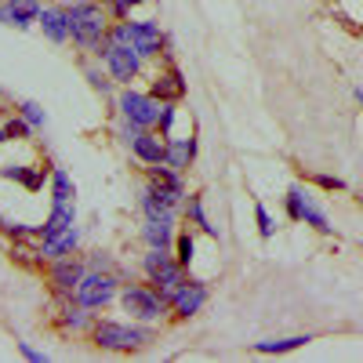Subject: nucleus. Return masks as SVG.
<instances>
[{"instance_id": "nucleus-6", "label": "nucleus", "mask_w": 363, "mask_h": 363, "mask_svg": "<svg viewBox=\"0 0 363 363\" xmlns=\"http://www.w3.org/2000/svg\"><path fill=\"white\" fill-rule=\"evenodd\" d=\"M73 298L87 309H102L116 298V277L113 272H102V269H91V272H84V280H80Z\"/></svg>"}, {"instance_id": "nucleus-39", "label": "nucleus", "mask_w": 363, "mask_h": 363, "mask_svg": "<svg viewBox=\"0 0 363 363\" xmlns=\"http://www.w3.org/2000/svg\"><path fill=\"white\" fill-rule=\"evenodd\" d=\"M62 4H80V0H62Z\"/></svg>"}, {"instance_id": "nucleus-37", "label": "nucleus", "mask_w": 363, "mask_h": 363, "mask_svg": "<svg viewBox=\"0 0 363 363\" xmlns=\"http://www.w3.org/2000/svg\"><path fill=\"white\" fill-rule=\"evenodd\" d=\"M356 99H359V106H363V87H356Z\"/></svg>"}, {"instance_id": "nucleus-22", "label": "nucleus", "mask_w": 363, "mask_h": 363, "mask_svg": "<svg viewBox=\"0 0 363 363\" xmlns=\"http://www.w3.org/2000/svg\"><path fill=\"white\" fill-rule=\"evenodd\" d=\"M186 218L200 229V233H207V236H218V229L207 222V215H203V200H200V193H189L186 196Z\"/></svg>"}, {"instance_id": "nucleus-40", "label": "nucleus", "mask_w": 363, "mask_h": 363, "mask_svg": "<svg viewBox=\"0 0 363 363\" xmlns=\"http://www.w3.org/2000/svg\"><path fill=\"white\" fill-rule=\"evenodd\" d=\"M0 229H8V225H4V215H0Z\"/></svg>"}, {"instance_id": "nucleus-41", "label": "nucleus", "mask_w": 363, "mask_h": 363, "mask_svg": "<svg viewBox=\"0 0 363 363\" xmlns=\"http://www.w3.org/2000/svg\"><path fill=\"white\" fill-rule=\"evenodd\" d=\"M359 203H363V196H359Z\"/></svg>"}, {"instance_id": "nucleus-38", "label": "nucleus", "mask_w": 363, "mask_h": 363, "mask_svg": "<svg viewBox=\"0 0 363 363\" xmlns=\"http://www.w3.org/2000/svg\"><path fill=\"white\" fill-rule=\"evenodd\" d=\"M128 4H131V8H135V4H145V0H128Z\"/></svg>"}, {"instance_id": "nucleus-9", "label": "nucleus", "mask_w": 363, "mask_h": 363, "mask_svg": "<svg viewBox=\"0 0 363 363\" xmlns=\"http://www.w3.org/2000/svg\"><path fill=\"white\" fill-rule=\"evenodd\" d=\"M178 200H182L178 189L160 186V182H149L145 193H142V211H145V218H167V215H174Z\"/></svg>"}, {"instance_id": "nucleus-8", "label": "nucleus", "mask_w": 363, "mask_h": 363, "mask_svg": "<svg viewBox=\"0 0 363 363\" xmlns=\"http://www.w3.org/2000/svg\"><path fill=\"white\" fill-rule=\"evenodd\" d=\"M48 280H51L55 294L73 298V294H77V287H80V280H84V265H80L77 258H69V255H66V258H51Z\"/></svg>"}, {"instance_id": "nucleus-1", "label": "nucleus", "mask_w": 363, "mask_h": 363, "mask_svg": "<svg viewBox=\"0 0 363 363\" xmlns=\"http://www.w3.org/2000/svg\"><path fill=\"white\" fill-rule=\"evenodd\" d=\"M95 335V345L99 349H109V352H138L153 342V330L149 327H135V323H116V320H99L91 327Z\"/></svg>"}, {"instance_id": "nucleus-16", "label": "nucleus", "mask_w": 363, "mask_h": 363, "mask_svg": "<svg viewBox=\"0 0 363 363\" xmlns=\"http://www.w3.org/2000/svg\"><path fill=\"white\" fill-rule=\"evenodd\" d=\"M73 222H77V207H73V200H66V203H51V215H48V222L37 229V236H40V240L58 236L62 229H69Z\"/></svg>"}, {"instance_id": "nucleus-21", "label": "nucleus", "mask_w": 363, "mask_h": 363, "mask_svg": "<svg viewBox=\"0 0 363 363\" xmlns=\"http://www.w3.org/2000/svg\"><path fill=\"white\" fill-rule=\"evenodd\" d=\"M309 335H294V338H269V342H255V352L262 356H280V352H294L301 345H309Z\"/></svg>"}, {"instance_id": "nucleus-25", "label": "nucleus", "mask_w": 363, "mask_h": 363, "mask_svg": "<svg viewBox=\"0 0 363 363\" xmlns=\"http://www.w3.org/2000/svg\"><path fill=\"white\" fill-rule=\"evenodd\" d=\"M73 182H69V174L62 171V167H55L51 171V200L55 203H66V200H73Z\"/></svg>"}, {"instance_id": "nucleus-19", "label": "nucleus", "mask_w": 363, "mask_h": 363, "mask_svg": "<svg viewBox=\"0 0 363 363\" xmlns=\"http://www.w3.org/2000/svg\"><path fill=\"white\" fill-rule=\"evenodd\" d=\"M0 174H4L8 182H18V186H26L29 193H40L44 182H48V171H44V167H18V164H8Z\"/></svg>"}, {"instance_id": "nucleus-20", "label": "nucleus", "mask_w": 363, "mask_h": 363, "mask_svg": "<svg viewBox=\"0 0 363 363\" xmlns=\"http://www.w3.org/2000/svg\"><path fill=\"white\" fill-rule=\"evenodd\" d=\"M77 240H80V233H77V225H69V229H62L58 236H48L44 247H40V255H44V258H66V255L77 251Z\"/></svg>"}, {"instance_id": "nucleus-10", "label": "nucleus", "mask_w": 363, "mask_h": 363, "mask_svg": "<svg viewBox=\"0 0 363 363\" xmlns=\"http://www.w3.org/2000/svg\"><path fill=\"white\" fill-rule=\"evenodd\" d=\"M203 306H207V287H203L200 280H186V284L178 287V294L171 298V309H174V316H178V320L196 316Z\"/></svg>"}, {"instance_id": "nucleus-29", "label": "nucleus", "mask_w": 363, "mask_h": 363, "mask_svg": "<svg viewBox=\"0 0 363 363\" xmlns=\"http://www.w3.org/2000/svg\"><path fill=\"white\" fill-rule=\"evenodd\" d=\"M301 203H306V193H301V186H291L287 189V218H301Z\"/></svg>"}, {"instance_id": "nucleus-17", "label": "nucleus", "mask_w": 363, "mask_h": 363, "mask_svg": "<svg viewBox=\"0 0 363 363\" xmlns=\"http://www.w3.org/2000/svg\"><path fill=\"white\" fill-rule=\"evenodd\" d=\"M142 236H145V244H149V247H164V251H171V244H174V215H167V218H145Z\"/></svg>"}, {"instance_id": "nucleus-35", "label": "nucleus", "mask_w": 363, "mask_h": 363, "mask_svg": "<svg viewBox=\"0 0 363 363\" xmlns=\"http://www.w3.org/2000/svg\"><path fill=\"white\" fill-rule=\"evenodd\" d=\"M87 80H91V87L95 91H102V95H109V80L99 73V69H87Z\"/></svg>"}, {"instance_id": "nucleus-4", "label": "nucleus", "mask_w": 363, "mask_h": 363, "mask_svg": "<svg viewBox=\"0 0 363 363\" xmlns=\"http://www.w3.org/2000/svg\"><path fill=\"white\" fill-rule=\"evenodd\" d=\"M120 301H124V309H128L131 320H138V323H153V320H160V316L171 309V301H167L160 291H153V287H124Z\"/></svg>"}, {"instance_id": "nucleus-2", "label": "nucleus", "mask_w": 363, "mask_h": 363, "mask_svg": "<svg viewBox=\"0 0 363 363\" xmlns=\"http://www.w3.org/2000/svg\"><path fill=\"white\" fill-rule=\"evenodd\" d=\"M109 33V18L106 11L95 4V0H80V4L69 8V37L87 48V51H95V44Z\"/></svg>"}, {"instance_id": "nucleus-18", "label": "nucleus", "mask_w": 363, "mask_h": 363, "mask_svg": "<svg viewBox=\"0 0 363 363\" xmlns=\"http://www.w3.org/2000/svg\"><path fill=\"white\" fill-rule=\"evenodd\" d=\"M193 157H196V138L193 135L189 138H167V157H164L167 167L182 171V167L193 164Z\"/></svg>"}, {"instance_id": "nucleus-34", "label": "nucleus", "mask_w": 363, "mask_h": 363, "mask_svg": "<svg viewBox=\"0 0 363 363\" xmlns=\"http://www.w3.org/2000/svg\"><path fill=\"white\" fill-rule=\"evenodd\" d=\"M18 352H22L29 363H48V352H37V349L29 345V342H18Z\"/></svg>"}, {"instance_id": "nucleus-33", "label": "nucleus", "mask_w": 363, "mask_h": 363, "mask_svg": "<svg viewBox=\"0 0 363 363\" xmlns=\"http://www.w3.org/2000/svg\"><path fill=\"white\" fill-rule=\"evenodd\" d=\"M313 182H316L320 189H327V193H342L345 189V182L335 178V174H313Z\"/></svg>"}, {"instance_id": "nucleus-26", "label": "nucleus", "mask_w": 363, "mask_h": 363, "mask_svg": "<svg viewBox=\"0 0 363 363\" xmlns=\"http://www.w3.org/2000/svg\"><path fill=\"white\" fill-rule=\"evenodd\" d=\"M298 222L313 225L316 233H330V222H327V215H323V211H320L313 200H306V203H301V218H298Z\"/></svg>"}, {"instance_id": "nucleus-15", "label": "nucleus", "mask_w": 363, "mask_h": 363, "mask_svg": "<svg viewBox=\"0 0 363 363\" xmlns=\"http://www.w3.org/2000/svg\"><path fill=\"white\" fill-rule=\"evenodd\" d=\"M157 102H178L182 95H186V77H182L174 66L167 69V73H160L157 80H153V91H149Z\"/></svg>"}, {"instance_id": "nucleus-27", "label": "nucleus", "mask_w": 363, "mask_h": 363, "mask_svg": "<svg viewBox=\"0 0 363 363\" xmlns=\"http://www.w3.org/2000/svg\"><path fill=\"white\" fill-rule=\"evenodd\" d=\"M174 258H178V265L182 269H189V262H193V233H178L174 236Z\"/></svg>"}, {"instance_id": "nucleus-3", "label": "nucleus", "mask_w": 363, "mask_h": 363, "mask_svg": "<svg viewBox=\"0 0 363 363\" xmlns=\"http://www.w3.org/2000/svg\"><path fill=\"white\" fill-rule=\"evenodd\" d=\"M145 277H149V284H157V291L171 301L178 294V287L186 284V269H182L178 258H171L164 247H149V255H145Z\"/></svg>"}, {"instance_id": "nucleus-14", "label": "nucleus", "mask_w": 363, "mask_h": 363, "mask_svg": "<svg viewBox=\"0 0 363 363\" xmlns=\"http://www.w3.org/2000/svg\"><path fill=\"white\" fill-rule=\"evenodd\" d=\"M40 29H44L48 40L66 44L69 40V8H44L40 11Z\"/></svg>"}, {"instance_id": "nucleus-28", "label": "nucleus", "mask_w": 363, "mask_h": 363, "mask_svg": "<svg viewBox=\"0 0 363 363\" xmlns=\"http://www.w3.org/2000/svg\"><path fill=\"white\" fill-rule=\"evenodd\" d=\"M18 116L26 120L29 128H44V109H40L37 102H22V106H18Z\"/></svg>"}, {"instance_id": "nucleus-23", "label": "nucleus", "mask_w": 363, "mask_h": 363, "mask_svg": "<svg viewBox=\"0 0 363 363\" xmlns=\"http://www.w3.org/2000/svg\"><path fill=\"white\" fill-rule=\"evenodd\" d=\"M58 327L62 330H84V327H95V320H91V313H87V306H69V309H62V316H58Z\"/></svg>"}, {"instance_id": "nucleus-7", "label": "nucleus", "mask_w": 363, "mask_h": 363, "mask_svg": "<svg viewBox=\"0 0 363 363\" xmlns=\"http://www.w3.org/2000/svg\"><path fill=\"white\" fill-rule=\"evenodd\" d=\"M102 62H106V69H109V77L116 84H131L138 77V69H142V55L135 48H128V44H113L109 40V51H106Z\"/></svg>"}, {"instance_id": "nucleus-30", "label": "nucleus", "mask_w": 363, "mask_h": 363, "mask_svg": "<svg viewBox=\"0 0 363 363\" xmlns=\"http://www.w3.org/2000/svg\"><path fill=\"white\" fill-rule=\"evenodd\" d=\"M255 222H258V233H262L265 240L277 233V225H272V215L265 211V203H255Z\"/></svg>"}, {"instance_id": "nucleus-31", "label": "nucleus", "mask_w": 363, "mask_h": 363, "mask_svg": "<svg viewBox=\"0 0 363 363\" xmlns=\"http://www.w3.org/2000/svg\"><path fill=\"white\" fill-rule=\"evenodd\" d=\"M157 124H160V135L171 138V128H174V102H164V106H160V120H157Z\"/></svg>"}, {"instance_id": "nucleus-12", "label": "nucleus", "mask_w": 363, "mask_h": 363, "mask_svg": "<svg viewBox=\"0 0 363 363\" xmlns=\"http://www.w3.org/2000/svg\"><path fill=\"white\" fill-rule=\"evenodd\" d=\"M0 22L26 29V26L40 22V4H37V0H4V8H0Z\"/></svg>"}, {"instance_id": "nucleus-13", "label": "nucleus", "mask_w": 363, "mask_h": 363, "mask_svg": "<svg viewBox=\"0 0 363 363\" xmlns=\"http://www.w3.org/2000/svg\"><path fill=\"white\" fill-rule=\"evenodd\" d=\"M131 153H135L142 164H164V157H167V138H164V135H153V131H138L135 142H131Z\"/></svg>"}, {"instance_id": "nucleus-24", "label": "nucleus", "mask_w": 363, "mask_h": 363, "mask_svg": "<svg viewBox=\"0 0 363 363\" xmlns=\"http://www.w3.org/2000/svg\"><path fill=\"white\" fill-rule=\"evenodd\" d=\"M149 178L160 182V186H171V189H178L182 196H186V186H182V171H174V167H167V164H149Z\"/></svg>"}, {"instance_id": "nucleus-32", "label": "nucleus", "mask_w": 363, "mask_h": 363, "mask_svg": "<svg viewBox=\"0 0 363 363\" xmlns=\"http://www.w3.org/2000/svg\"><path fill=\"white\" fill-rule=\"evenodd\" d=\"M4 131H8V138L18 142V138H29V131H33V128H29L22 116H15V120H8V124H4Z\"/></svg>"}, {"instance_id": "nucleus-36", "label": "nucleus", "mask_w": 363, "mask_h": 363, "mask_svg": "<svg viewBox=\"0 0 363 363\" xmlns=\"http://www.w3.org/2000/svg\"><path fill=\"white\" fill-rule=\"evenodd\" d=\"M4 142H11V138H8V131H4V128H0V145H4Z\"/></svg>"}, {"instance_id": "nucleus-5", "label": "nucleus", "mask_w": 363, "mask_h": 363, "mask_svg": "<svg viewBox=\"0 0 363 363\" xmlns=\"http://www.w3.org/2000/svg\"><path fill=\"white\" fill-rule=\"evenodd\" d=\"M120 113H124V120L131 128H138V131H149V128H157V120H160V106L164 102H157L153 95H142V91H124L120 95Z\"/></svg>"}, {"instance_id": "nucleus-11", "label": "nucleus", "mask_w": 363, "mask_h": 363, "mask_svg": "<svg viewBox=\"0 0 363 363\" xmlns=\"http://www.w3.org/2000/svg\"><path fill=\"white\" fill-rule=\"evenodd\" d=\"M131 48L145 58V55H160L167 48V37L160 33L157 22H131Z\"/></svg>"}]
</instances>
